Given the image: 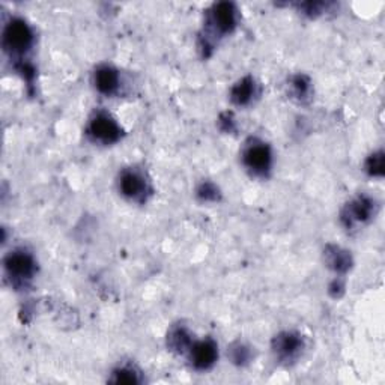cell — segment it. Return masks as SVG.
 Returning a JSON list of instances; mask_svg holds the SVG:
<instances>
[{"label":"cell","mask_w":385,"mask_h":385,"mask_svg":"<svg viewBox=\"0 0 385 385\" xmlns=\"http://www.w3.org/2000/svg\"><path fill=\"white\" fill-rule=\"evenodd\" d=\"M327 262L337 273H346L351 268V256L348 252L340 250L339 247H329L327 250Z\"/></svg>","instance_id":"obj_12"},{"label":"cell","mask_w":385,"mask_h":385,"mask_svg":"<svg viewBox=\"0 0 385 385\" xmlns=\"http://www.w3.org/2000/svg\"><path fill=\"white\" fill-rule=\"evenodd\" d=\"M110 382H113V384H138L141 382V378H138V373L134 369L119 367L113 372Z\"/></svg>","instance_id":"obj_14"},{"label":"cell","mask_w":385,"mask_h":385,"mask_svg":"<svg viewBox=\"0 0 385 385\" xmlns=\"http://www.w3.org/2000/svg\"><path fill=\"white\" fill-rule=\"evenodd\" d=\"M232 360H233V363H237V365H244V363H247L250 360L249 348H245L241 344L235 345L232 348Z\"/></svg>","instance_id":"obj_16"},{"label":"cell","mask_w":385,"mask_h":385,"mask_svg":"<svg viewBox=\"0 0 385 385\" xmlns=\"http://www.w3.org/2000/svg\"><path fill=\"white\" fill-rule=\"evenodd\" d=\"M244 164L254 175H266L270 172L273 164V154L271 148L259 141H253L250 145H247L244 151Z\"/></svg>","instance_id":"obj_2"},{"label":"cell","mask_w":385,"mask_h":385,"mask_svg":"<svg viewBox=\"0 0 385 385\" xmlns=\"http://www.w3.org/2000/svg\"><path fill=\"white\" fill-rule=\"evenodd\" d=\"M209 23L218 34H230L237 26V8L229 2L216 4L211 9Z\"/></svg>","instance_id":"obj_6"},{"label":"cell","mask_w":385,"mask_h":385,"mask_svg":"<svg viewBox=\"0 0 385 385\" xmlns=\"http://www.w3.org/2000/svg\"><path fill=\"white\" fill-rule=\"evenodd\" d=\"M34 42V34L25 20H11L4 32V46L13 53H25Z\"/></svg>","instance_id":"obj_1"},{"label":"cell","mask_w":385,"mask_h":385,"mask_svg":"<svg viewBox=\"0 0 385 385\" xmlns=\"http://www.w3.org/2000/svg\"><path fill=\"white\" fill-rule=\"evenodd\" d=\"M167 344L170 348H172L174 351H178V352H184L185 349L191 348V345H192L190 334L187 333V329L183 327L170 331Z\"/></svg>","instance_id":"obj_13"},{"label":"cell","mask_w":385,"mask_h":385,"mask_svg":"<svg viewBox=\"0 0 385 385\" xmlns=\"http://www.w3.org/2000/svg\"><path fill=\"white\" fill-rule=\"evenodd\" d=\"M5 268L8 274L17 282H25L32 279L35 274L37 263L32 256L23 250L9 253L5 259Z\"/></svg>","instance_id":"obj_4"},{"label":"cell","mask_w":385,"mask_h":385,"mask_svg":"<svg viewBox=\"0 0 385 385\" xmlns=\"http://www.w3.org/2000/svg\"><path fill=\"white\" fill-rule=\"evenodd\" d=\"M373 208H375V203L366 196H361L354 202H351L344 212L346 226L351 228L354 223L367 221L373 216Z\"/></svg>","instance_id":"obj_9"},{"label":"cell","mask_w":385,"mask_h":385,"mask_svg":"<svg viewBox=\"0 0 385 385\" xmlns=\"http://www.w3.org/2000/svg\"><path fill=\"white\" fill-rule=\"evenodd\" d=\"M95 86L104 95H113L119 88V74L112 67H100L95 71Z\"/></svg>","instance_id":"obj_10"},{"label":"cell","mask_w":385,"mask_h":385,"mask_svg":"<svg viewBox=\"0 0 385 385\" xmlns=\"http://www.w3.org/2000/svg\"><path fill=\"white\" fill-rule=\"evenodd\" d=\"M366 170L370 176H382L384 175V154L375 152L372 154L366 162Z\"/></svg>","instance_id":"obj_15"},{"label":"cell","mask_w":385,"mask_h":385,"mask_svg":"<svg viewBox=\"0 0 385 385\" xmlns=\"http://www.w3.org/2000/svg\"><path fill=\"white\" fill-rule=\"evenodd\" d=\"M294 86L296 89L298 96H306L308 93V89H310V81L304 76H298V77L294 79Z\"/></svg>","instance_id":"obj_18"},{"label":"cell","mask_w":385,"mask_h":385,"mask_svg":"<svg viewBox=\"0 0 385 385\" xmlns=\"http://www.w3.org/2000/svg\"><path fill=\"white\" fill-rule=\"evenodd\" d=\"M254 96V80L252 77H244L232 88L230 98L237 105H245Z\"/></svg>","instance_id":"obj_11"},{"label":"cell","mask_w":385,"mask_h":385,"mask_svg":"<svg viewBox=\"0 0 385 385\" xmlns=\"http://www.w3.org/2000/svg\"><path fill=\"white\" fill-rule=\"evenodd\" d=\"M218 358V348L216 341L207 339L200 340L197 344L191 345L190 348V360L191 365L197 370H208L211 369Z\"/></svg>","instance_id":"obj_5"},{"label":"cell","mask_w":385,"mask_h":385,"mask_svg":"<svg viewBox=\"0 0 385 385\" xmlns=\"http://www.w3.org/2000/svg\"><path fill=\"white\" fill-rule=\"evenodd\" d=\"M273 348L275 355L282 361H292L303 349V337L292 331H286V333L275 336Z\"/></svg>","instance_id":"obj_7"},{"label":"cell","mask_w":385,"mask_h":385,"mask_svg":"<svg viewBox=\"0 0 385 385\" xmlns=\"http://www.w3.org/2000/svg\"><path fill=\"white\" fill-rule=\"evenodd\" d=\"M119 188L125 197L137 202H143L148 195V184L145 178L138 172H134V170H125L121 175Z\"/></svg>","instance_id":"obj_8"},{"label":"cell","mask_w":385,"mask_h":385,"mask_svg":"<svg viewBox=\"0 0 385 385\" xmlns=\"http://www.w3.org/2000/svg\"><path fill=\"white\" fill-rule=\"evenodd\" d=\"M197 195L202 200H217L218 190L216 188V185H214V184L205 183V184L200 185Z\"/></svg>","instance_id":"obj_17"},{"label":"cell","mask_w":385,"mask_h":385,"mask_svg":"<svg viewBox=\"0 0 385 385\" xmlns=\"http://www.w3.org/2000/svg\"><path fill=\"white\" fill-rule=\"evenodd\" d=\"M89 136L95 142L103 145H112L119 141L122 131L112 116L107 113H98L89 124Z\"/></svg>","instance_id":"obj_3"}]
</instances>
